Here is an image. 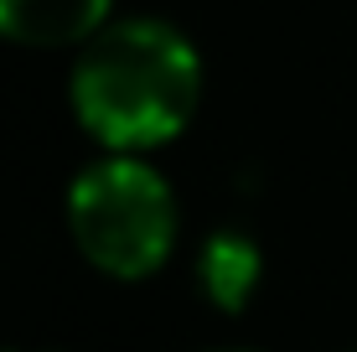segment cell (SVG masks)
<instances>
[{"label":"cell","mask_w":357,"mask_h":352,"mask_svg":"<svg viewBox=\"0 0 357 352\" xmlns=\"http://www.w3.org/2000/svg\"><path fill=\"white\" fill-rule=\"evenodd\" d=\"M202 93L197 47L166 21H109L78 47L73 114L98 145L130 155L166 145L192 119Z\"/></svg>","instance_id":"1"},{"label":"cell","mask_w":357,"mask_h":352,"mask_svg":"<svg viewBox=\"0 0 357 352\" xmlns=\"http://www.w3.org/2000/svg\"><path fill=\"white\" fill-rule=\"evenodd\" d=\"M68 228L93 270L114 280H145L176 244V202L161 171H151L135 155H109L73 181Z\"/></svg>","instance_id":"2"},{"label":"cell","mask_w":357,"mask_h":352,"mask_svg":"<svg viewBox=\"0 0 357 352\" xmlns=\"http://www.w3.org/2000/svg\"><path fill=\"white\" fill-rule=\"evenodd\" d=\"M109 26V0H0V36L21 47H83Z\"/></svg>","instance_id":"3"},{"label":"cell","mask_w":357,"mask_h":352,"mask_svg":"<svg viewBox=\"0 0 357 352\" xmlns=\"http://www.w3.org/2000/svg\"><path fill=\"white\" fill-rule=\"evenodd\" d=\"M259 249L249 244L243 234H213L202 249H197V285L202 296L213 300L218 311H243L259 285Z\"/></svg>","instance_id":"4"},{"label":"cell","mask_w":357,"mask_h":352,"mask_svg":"<svg viewBox=\"0 0 357 352\" xmlns=\"http://www.w3.org/2000/svg\"><path fill=\"white\" fill-rule=\"evenodd\" d=\"M0 352H16V347H0Z\"/></svg>","instance_id":"5"},{"label":"cell","mask_w":357,"mask_h":352,"mask_svg":"<svg viewBox=\"0 0 357 352\" xmlns=\"http://www.w3.org/2000/svg\"><path fill=\"white\" fill-rule=\"evenodd\" d=\"M218 352H233V347H218Z\"/></svg>","instance_id":"6"}]
</instances>
